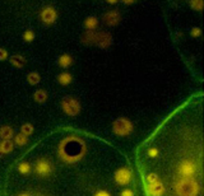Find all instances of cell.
Here are the masks:
<instances>
[{
  "mask_svg": "<svg viewBox=\"0 0 204 196\" xmlns=\"http://www.w3.org/2000/svg\"><path fill=\"white\" fill-rule=\"evenodd\" d=\"M86 147L84 143L77 138H68L65 139L59 148V155L65 162L73 163L79 161L84 154Z\"/></svg>",
  "mask_w": 204,
  "mask_h": 196,
  "instance_id": "1",
  "label": "cell"
},
{
  "mask_svg": "<svg viewBox=\"0 0 204 196\" xmlns=\"http://www.w3.org/2000/svg\"><path fill=\"white\" fill-rule=\"evenodd\" d=\"M175 190H176L177 196H198L200 186L193 178H182L181 177L176 182Z\"/></svg>",
  "mask_w": 204,
  "mask_h": 196,
  "instance_id": "2",
  "label": "cell"
},
{
  "mask_svg": "<svg viewBox=\"0 0 204 196\" xmlns=\"http://www.w3.org/2000/svg\"><path fill=\"white\" fill-rule=\"evenodd\" d=\"M196 171H198V166L191 159L182 161L177 167V173L182 178H193L196 174Z\"/></svg>",
  "mask_w": 204,
  "mask_h": 196,
  "instance_id": "3",
  "label": "cell"
},
{
  "mask_svg": "<svg viewBox=\"0 0 204 196\" xmlns=\"http://www.w3.org/2000/svg\"><path fill=\"white\" fill-rule=\"evenodd\" d=\"M112 131L118 136H128L133 131V124L126 119H118L112 125Z\"/></svg>",
  "mask_w": 204,
  "mask_h": 196,
  "instance_id": "4",
  "label": "cell"
},
{
  "mask_svg": "<svg viewBox=\"0 0 204 196\" xmlns=\"http://www.w3.org/2000/svg\"><path fill=\"white\" fill-rule=\"evenodd\" d=\"M61 108L69 116H77L81 111V103L76 100V98L66 97L61 101Z\"/></svg>",
  "mask_w": 204,
  "mask_h": 196,
  "instance_id": "5",
  "label": "cell"
},
{
  "mask_svg": "<svg viewBox=\"0 0 204 196\" xmlns=\"http://www.w3.org/2000/svg\"><path fill=\"white\" fill-rule=\"evenodd\" d=\"M114 178H115V182L120 186H126L132 182L133 180V173L132 171L129 169L128 167H121L119 168L116 172H115V176H114Z\"/></svg>",
  "mask_w": 204,
  "mask_h": 196,
  "instance_id": "6",
  "label": "cell"
},
{
  "mask_svg": "<svg viewBox=\"0 0 204 196\" xmlns=\"http://www.w3.org/2000/svg\"><path fill=\"white\" fill-rule=\"evenodd\" d=\"M34 171L39 176H41V177H47V176H50L52 173L54 167L47 159H39L34 166Z\"/></svg>",
  "mask_w": 204,
  "mask_h": 196,
  "instance_id": "7",
  "label": "cell"
},
{
  "mask_svg": "<svg viewBox=\"0 0 204 196\" xmlns=\"http://www.w3.org/2000/svg\"><path fill=\"white\" fill-rule=\"evenodd\" d=\"M40 18H41V21H42L45 24H52L55 21H56L58 13H56V10H55L54 8H51V7H46V8L41 12Z\"/></svg>",
  "mask_w": 204,
  "mask_h": 196,
  "instance_id": "8",
  "label": "cell"
},
{
  "mask_svg": "<svg viewBox=\"0 0 204 196\" xmlns=\"http://www.w3.org/2000/svg\"><path fill=\"white\" fill-rule=\"evenodd\" d=\"M95 44H96L98 47H101V49H106V47H108L111 44H112V37H111V34L107 33V32L96 33Z\"/></svg>",
  "mask_w": 204,
  "mask_h": 196,
  "instance_id": "9",
  "label": "cell"
},
{
  "mask_svg": "<svg viewBox=\"0 0 204 196\" xmlns=\"http://www.w3.org/2000/svg\"><path fill=\"white\" fill-rule=\"evenodd\" d=\"M147 193L149 196H162L165 193V186L158 180L152 183H147Z\"/></svg>",
  "mask_w": 204,
  "mask_h": 196,
  "instance_id": "10",
  "label": "cell"
},
{
  "mask_svg": "<svg viewBox=\"0 0 204 196\" xmlns=\"http://www.w3.org/2000/svg\"><path fill=\"white\" fill-rule=\"evenodd\" d=\"M103 21L107 26H116L120 22V13L118 10H110L103 15Z\"/></svg>",
  "mask_w": 204,
  "mask_h": 196,
  "instance_id": "11",
  "label": "cell"
},
{
  "mask_svg": "<svg viewBox=\"0 0 204 196\" xmlns=\"http://www.w3.org/2000/svg\"><path fill=\"white\" fill-rule=\"evenodd\" d=\"M24 63H26L24 57L21 56V55H13V56L10 57V64H12L13 66L18 68V69H22V68L24 66Z\"/></svg>",
  "mask_w": 204,
  "mask_h": 196,
  "instance_id": "12",
  "label": "cell"
},
{
  "mask_svg": "<svg viewBox=\"0 0 204 196\" xmlns=\"http://www.w3.org/2000/svg\"><path fill=\"white\" fill-rule=\"evenodd\" d=\"M71 63H73V59H71V56L68 55V54L61 55V56L59 57V61H58V64H59L60 68H69V66L71 65Z\"/></svg>",
  "mask_w": 204,
  "mask_h": 196,
  "instance_id": "13",
  "label": "cell"
},
{
  "mask_svg": "<svg viewBox=\"0 0 204 196\" xmlns=\"http://www.w3.org/2000/svg\"><path fill=\"white\" fill-rule=\"evenodd\" d=\"M33 97H34V101H36V102H39V103H45L46 100H47V93H46V90H44V89H39V90L34 92Z\"/></svg>",
  "mask_w": 204,
  "mask_h": 196,
  "instance_id": "14",
  "label": "cell"
},
{
  "mask_svg": "<svg viewBox=\"0 0 204 196\" xmlns=\"http://www.w3.org/2000/svg\"><path fill=\"white\" fill-rule=\"evenodd\" d=\"M97 26H98V21H97L96 17H88L86 19V22H84V27L87 29H89V31H93Z\"/></svg>",
  "mask_w": 204,
  "mask_h": 196,
  "instance_id": "15",
  "label": "cell"
},
{
  "mask_svg": "<svg viewBox=\"0 0 204 196\" xmlns=\"http://www.w3.org/2000/svg\"><path fill=\"white\" fill-rule=\"evenodd\" d=\"M95 40H96V33L95 32H86L82 37V41L86 44V45H92V44H95Z\"/></svg>",
  "mask_w": 204,
  "mask_h": 196,
  "instance_id": "16",
  "label": "cell"
},
{
  "mask_svg": "<svg viewBox=\"0 0 204 196\" xmlns=\"http://www.w3.org/2000/svg\"><path fill=\"white\" fill-rule=\"evenodd\" d=\"M27 82L32 85H36L40 83V74L37 71H31L27 74Z\"/></svg>",
  "mask_w": 204,
  "mask_h": 196,
  "instance_id": "17",
  "label": "cell"
},
{
  "mask_svg": "<svg viewBox=\"0 0 204 196\" xmlns=\"http://www.w3.org/2000/svg\"><path fill=\"white\" fill-rule=\"evenodd\" d=\"M71 75L69 74V73H61L59 76H58V82H59V84H61V85H68V84H70V82H71Z\"/></svg>",
  "mask_w": 204,
  "mask_h": 196,
  "instance_id": "18",
  "label": "cell"
},
{
  "mask_svg": "<svg viewBox=\"0 0 204 196\" xmlns=\"http://www.w3.org/2000/svg\"><path fill=\"white\" fill-rule=\"evenodd\" d=\"M12 136H13V130L9 126H4L0 129V138H3L4 140H10Z\"/></svg>",
  "mask_w": 204,
  "mask_h": 196,
  "instance_id": "19",
  "label": "cell"
},
{
  "mask_svg": "<svg viewBox=\"0 0 204 196\" xmlns=\"http://www.w3.org/2000/svg\"><path fill=\"white\" fill-rule=\"evenodd\" d=\"M14 148V144L10 142V140H3L0 143V150L3 153H10Z\"/></svg>",
  "mask_w": 204,
  "mask_h": 196,
  "instance_id": "20",
  "label": "cell"
},
{
  "mask_svg": "<svg viewBox=\"0 0 204 196\" xmlns=\"http://www.w3.org/2000/svg\"><path fill=\"white\" fill-rule=\"evenodd\" d=\"M18 172L22 173V174H28L31 172V164L27 162H22L18 164Z\"/></svg>",
  "mask_w": 204,
  "mask_h": 196,
  "instance_id": "21",
  "label": "cell"
},
{
  "mask_svg": "<svg viewBox=\"0 0 204 196\" xmlns=\"http://www.w3.org/2000/svg\"><path fill=\"white\" fill-rule=\"evenodd\" d=\"M27 142H28V136H26L24 134H18L17 136H15V144L17 145H21V147H23V145H26L27 144Z\"/></svg>",
  "mask_w": 204,
  "mask_h": 196,
  "instance_id": "22",
  "label": "cell"
},
{
  "mask_svg": "<svg viewBox=\"0 0 204 196\" xmlns=\"http://www.w3.org/2000/svg\"><path fill=\"white\" fill-rule=\"evenodd\" d=\"M21 132L24 134L26 136H28V135H31V134L33 132V126H32L31 124H24V125L22 126V129H21Z\"/></svg>",
  "mask_w": 204,
  "mask_h": 196,
  "instance_id": "23",
  "label": "cell"
},
{
  "mask_svg": "<svg viewBox=\"0 0 204 196\" xmlns=\"http://www.w3.org/2000/svg\"><path fill=\"white\" fill-rule=\"evenodd\" d=\"M23 40L27 41V42H32V41L34 40V32L31 31V29L26 31V32L23 33Z\"/></svg>",
  "mask_w": 204,
  "mask_h": 196,
  "instance_id": "24",
  "label": "cell"
},
{
  "mask_svg": "<svg viewBox=\"0 0 204 196\" xmlns=\"http://www.w3.org/2000/svg\"><path fill=\"white\" fill-rule=\"evenodd\" d=\"M190 5L195 10H201L203 7H204V3L201 2V0H196V2H195V0H193V2H190Z\"/></svg>",
  "mask_w": 204,
  "mask_h": 196,
  "instance_id": "25",
  "label": "cell"
},
{
  "mask_svg": "<svg viewBox=\"0 0 204 196\" xmlns=\"http://www.w3.org/2000/svg\"><path fill=\"white\" fill-rule=\"evenodd\" d=\"M147 183H152V182H156V181H158L160 178H158V176L156 174V173H149L147 176Z\"/></svg>",
  "mask_w": 204,
  "mask_h": 196,
  "instance_id": "26",
  "label": "cell"
},
{
  "mask_svg": "<svg viewBox=\"0 0 204 196\" xmlns=\"http://www.w3.org/2000/svg\"><path fill=\"white\" fill-rule=\"evenodd\" d=\"M148 157H151V158H157L158 157V149L157 148H149L147 152Z\"/></svg>",
  "mask_w": 204,
  "mask_h": 196,
  "instance_id": "27",
  "label": "cell"
},
{
  "mask_svg": "<svg viewBox=\"0 0 204 196\" xmlns=\"http://www.w3.org/2000/svg\"><path fill=\"white\" fill-rule=\"evenodd\" d=\"M200 34H201V29H200L199 27L191 28V36H193V37H199Z\"/></svg>",
  "mask_w": 204,
  "mask_h": 196,
  "instance_id": "28",
  "label": "cell"
},
{
  "mask_svg": "<svg viewBox=\"0 0 204 196\" xmlns=\"http://www.w3.org/2000/svg\"><path fill=\"white\" fill-rule=\"evenodd\" d=\"M120 196H134V192L132 190H129V188H125V190L121 191Z\"/></svg>",
  "mask_w": 204,
  "mask_h": 196,
  "instance_id": "29",
  "label": "cell"
},
{
  "mask_svg": "<svg viewBox=\"0 0 204 196\" xmlns=\"http://www.w3.org/2000/svg\"><path fill=\"white\" fill-rule=\"evenodd\" d=\"M8 57V51L4 49H0V60H5Z\"/></svg>",
  "mask_w": 204,
  "mask_h": 196,
  "instance_id": "30",
  "label": "cell"
},
{
  "mask_svg": "<svg viewBox=\"0 0 204 196\" xmlns=\"http://www.w3.org/2000/svg\"><path fill=\"white\" fill-rule=\"evenodd\" d=\"M95 196H111L107 191H103V190H100L98 192H96V195Z\"/></svg>",
  "mask_w": 204,
  "mask_h": 196,
  "instance_id": "31",
  "label": "cell"
},
{
  "mask_svg": "<svg viewBox=\"0 0 204 196\" xmlns=\"http://www.w3.org/2000/svg\"><path fill=\"white\" fill-rule=\"evenodd\" d=\"M2 157H3V152H2V150H0V158H2Z\"/></svg>",
  "mask_w": 204,
  "mask_h": 196,
  "instance_id": "32",
  "label": "cell"
},
{
  "mask_svg": "<svg viewBox=\"0 0 204 196\" xmlns=\"http://www.w3.org/2000/svg\"><path fill=\"white\" fill-rule=\"evenodd\" d=\"M19 196H29V195H26V193H22V195H19Z\"/></svg>",
  "mask_w": 204,
  "mask_h": 196,
  "instance_id": "33",
  "label": "cell"
}]
</instances>
